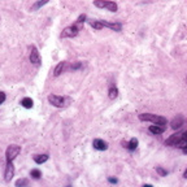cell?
<instances>
[{"label": "cell", "mask_w": 187, "mask_h": 187, "mask_svg": "<svg viewBox=\"0 0 187 187\" xmlns=\"http://www.w3.org/2000/svg\"><path fill=\"white\" fill-rule=\"evenodd\" d=\"M139 120L140 121L152 122L155 125H160V126H164V125H166V122H168L165 117L159 116V114H153V113H142V114H139Z\"/></svg>", "instance_id": "obj_1"}, {"label": "cell", "mask_w": 187, "mask_h": 187, "mask_svg": "<svg viewBox=\"0 0 187 187\" xmlns=\"http://www.w3.org/2000/svg\"><path fill=\"white\" fill-rule=\"evenodd\" d=\"M94 5L98 8H105L109 12H117V4L112 0H94Z\"/></svg>", "instance_id": "obj_2"}, {"label": "cell", "mask_w": 187, "mask_h": 187, "mask_svg": "<svg viewBox=\"0 0 187 187\" xmlns=\"http://www.w3.org/2000/svg\"><path fill=\"white\" fill-rule=\"evenodd\" d=\"M20 152H21V147H20V145H16V144L9 145V147L7 148V151H5V161H7V163L13 161L16 157L20 155Z\"/></svg>", "instance_id": "obj_3"}, {"label": "cell", "mask_w": 187, "mask_h": 187, "mask_svg": "<svg viewBox=\"0 0 187 187\" xmlns=\"http://www.w3.org/2000/svg\"><path fill=\"white\" fill-rule=\"evenodd\" d=\"M78 31H79V27L77 25H72V26L65 27L61 33V38H74V36L78 35Z\"/></svg>", "instance_id": "obj_4"}, {"label": "cell", "mask_w": 187, "mask_h": 187, "mask_svg": "<svg viewBox=\"0 0 187 187\" xmlns=\"http://www.w3.org/2000/svg\"><path fill=\"white\" fill-rule=\"evenodd\" d=\"M48 101L51 105L56 107V108H62L64 107V98L59 96V95H55V94H51L48 96Z\"/></svg>", "instance_id": "obj_5"}, {"label": "cell", "mask_w": 187, "mask_h": 187, "mask_svg": "<svg viewBox=\"0 0 187 187\" xmlns=\"http://www.w3.org/2000/svg\"><path fill=\"white\" fill-rule=\"evenodd\" d=\"M68 68H69V62H68V61H61V62H59V64L56 65L55 70H53V76H55V77H59L60 74L64 73Z\"/></svg>", "instance_id": "obj_6"}, {"label": "cell", "mask_w": 187, "mask_h": 187, "mask_svg": "<svg viewBox=\"0 0 187 187\" xmlns=\"http://www.w3.org/2000/svg\"><path fill=\"white\" fill-rule=\"evenodd\" d=\"M13 177H14V166H13V164H12V161H11V163H7L5 173H4V179H5L7 182H9Z\"/></svg>", "instance_id": "obj_7"}, {"label": "cell", "mask_w": 187, "mask_h": 187, "mask_svg": "<svg viewBox=\"0 0 187 187\" xmlns=\"http://www.w3.org/2000/svg\"><path fill=\"white\" fill-rule=\"evenodd\" d=\"M30 62H31V64H35V65L40 64V55H39V52H38V49H36L35 45H33V47H31V52H30Z\"/></svg>", "instance_id": "obj_8"}, {"label": "cell", "mask_w": 187, "mask_h": 187, "mask_svg": "<svg viewBox=\"0 0 187 187\" xmlns=\"http://www.w3.org/2000/svg\"><path fill=\"white\" fill-rule=\"evenodd\" d=\"M100 22L103 25V27H108L113 31H121L122 29V25L120 22H108V21H100Z\"/></svg>", "instance_id": "obj_9"}, {"label": "cell", "mask_w": 187, "mask_h": 187, "mask_svg": "<svg viewBox=\"0 0 187 187\" xmlns=\"http://www.w3.org/2000/svg\"><path fill=\"white\" fill-rule=\"evenodd\" d=\"M92 145H94L95 149H98V151H105V149H108V143L104 142L103 139H94Z\"/></svg>", "instance_id": "obj_10"}, {"label": "cell", "mask_w": 187, "mask_h": 187, "mask_svg": "<svg viewBox=\"0 0 187 187\" xmlns=\"http://www.w3.org/2000/svg\"><path fill=\"white\" fill-rule=\"evenodd\" d=\"M182 125H183V117H182V114H177L176 117L172 120V122H170V126L174 130H177V129H179Z\"/></svg>", "instance_id": "obj_11"}, {"label": "cell", "mask_w": 187, "mask_h": 187, "mask_svg": "<svg viewBox=\"0 0 187 187\" xmlns=\"http://www.w3.org/2000/svg\"><path fill=\"white\" fill-rule=\"evenodd\" d=\"M138 139L136 138H131L130 139V142H125V140H122V145L125 148H127L129 151H134V149L138 147Z\"/></svg>", "instance_id": "obj_12"}, {"label": "cell", "mask_w": 187, "mask_h": 187, "mask_svg": "<svg viewBox=\"0 0 187 187\" xmlns=\"http://www.w3.org/2000/svg\"><path fill=\"white\" fill-rule=\"evenodd\" d=\"M181 138H182V134H173V135H170L169 138L166 139L165 144L166 145H176L181 140Z\"/></svg>", "instance_id": "obj_13"}, {"label": "cell", "mask_w": 187, "mask_h": 187, "mask_svg": "<svg viewBox=\"0 0 187 187\" xmlns=\"http://www.w3.org/2000/svg\"><path fill=\"white\" fill-rule=\"evenodd\" d=\"M148 130L151 131L152 134L159 135V134H163V132H164V127H163V126H160V125H151Z\"/></svg>", "instance_id": "obj_14"}, {"label": "cell", "mask_w": 187, "mask_h": 187, "mask_svg": "<svg viewBox=\"0 0 187 187\" xmlns=\"http://www.w3.org/2000/svg\"><path fill=\"white\" fill-rule=\"evenodd\" d=\"M21 105L23 108H26V109H30V108H33V105H34V103H33V99H30V98H23L22 100H21Z\"/></svg>", "instance_id": "obj_15"}, {"label": "cell", "mask_w": 187, "mask_h": 187, "mask_svg": "<svg viewBox=\"0 0 187 187\" xmlns=\"http://www.w3.org/2000/svg\"><path fill=\"white\" fill-rule=\"evenodd\" d=\"M33 159H34V161L36 164H43L48 160V155H35Z\"/></svg>", "instance_id": "obj_16"}, {"label": "cell", "mask_w": 187, "mask_h": 187, "mask_svg": "<svg viewBox=\"0 0 187 187\" xmlns=\"http://www.w3.org/2000/svg\"><path fill=\"white\" fill-rule=\"evenodd\" d=\"M108 96H109V99H116L118 96V90H117V87H114V86H111V89H109V92H108Z\"/></svg>", "instance_id": "obj_17"}, {"label": "cell", "mask_w": 187, "mask_h": 187, "mask_svg": "<svg viewBox=\"0 0 187 187\" xmlns=\"http://www.w3.org/2000/svg\"><path fill=\"white\" fill-rule=\"evenodd\" d=\"M48 2H49V0H39V2H36V3L34 4V5L31 7V11H38L40 7H43L44 4H47Z\"/></svg>", "instance_id": "obj_18"}, {"label": "cell", "mask_w": 187, "mask_h": 187, "mask_svg": "<svg viewBox=\"0 0 187 187\" xmlns=\"http://www.w3.org/2000/svg\"><path fill=\"white\" fill-rule=\"evenodd\" d=\"M90 25L95 29V30H101V29H103V25H101L100 21H91Z\"/></svg>", "instance_id": "obj_19"}, {"label": "cell", "mask_w": 187, "mask_h": 187, "mask_svg": "<svg viewBox=\"0 0 187 187\" xmlns=\"http://www.w3.org/2000/svg\"><path fill=\"white\" fill-rule=\"evenodd\" d=\"M30 176L33 178H35V179H39V178L42 177V173H40L39 169H33L31 172H30Z\"/></svg>", "instance_id": "obj_20"}, {"label": "cell", "mask_w": 187, "mask_h": 187, "mask_svg": "<svg viewBox=\"0 0 187 187\" xmlns=\"http://www.w3.org/2000/svg\"><path fill=\"white\" fill-rule=\"evenodd\" d=\"M29 185V179H26V178H21V179L16 181V186L17 187H22V186H27Z\"/></svg>", "instance_id": "obj_21"}, {"label": "cell", "mask_w": 187, "mask_h": 187, "mask_svg": "<svg viewBox=\"0 0 187 187\" xmlns=\"http://www.w3.org/2000/svg\"><path fill=\"white\" fill-rule=\"evenodd\" d=\"M82 66V62H79V61H77V62H74V64H72L69 66V69L70 70H77V69H79Z\"/></svg>", "instance_id": "obj_22"}, {"label": "cell", "mask_w": 187, "mask_h": 187, "mask_svg": "<svg viewBox=\"0 0 187 187\" xmlns=\"http://www.w3.org/2000/svg\"><path fill=\"white\" fill-rule=\"evenodd\" d=\"M156 172L159 173L161 177H165L166 174H168V172H166V170H164L163 168H160V166H157V168H156Z\"/></svg>", "instance_id": "obj_23"}, {"label": "cell", "mask_w": 187, "mask_h": 187, "mask_svg": "<svg viewBox=\"0 0 187 187\" xmlns=\"http://www.w3.org/2000/svg\"><path fill=\"white\" fill-rule=\"evenodd\" d=\"M85 20H86V14H81L79 17H78V20H77V23H83V22H85Z\"/></svg>", "instance_id": "obj_24"}, {"label": "cell", "mask_w": 187, "mask_h": 187, "mask_svg": "<svg viewBox=\"0 0 187 187\" xmlns=\"http://www.w3.org/2000/svg\"><path fill=\"white\" fill-rule=\"evenodd\" d=\"M5 99H7V96H5V94L4 92H0V105L5 101Z\"/></svg>", "instance_id": "obj_25"}, {"label": "cell", "mask_w": 187, "mask_h": 187, "mask_svg": "<svg viewBox=\"0 0 187 187\" xmlns=\"http://www.w3.org/2000/svg\"><path fill=\"white\" fill-rule=\"evenodd\" d=\"M108 181H109L111 183H117V182H118L117 178H113V177H109V178H108Z\"/></svg>", "instance_id": "obj_26"}, {"label": "cell", "mask_w": 187, "mask_h": 187, "mask_svg": "<svg viewBox=\"0 0 187 187\" xmlns=\"http://www.w3.org/2000/svg\"><path fill=\"white\" fill-rule=\"evenodd\" d=\"M183 178H186V179H187V169H186V172L183 173Z\"/></svg>", "instance_id": "obj_27"}, {"label": "cell", "mask_w": 187, "mask_h": 187, "mask_svg": "<svg viewBox=\"0 0 187 187\" xmlns=\"http://www.w3.org/2000/svg\"><path fill=\"white\" fill-rule=\"evenodd\" d=\"M182 151H183V153H187V147H185V148H182Z\"/></svg>", "instance_id": "obj_28"}]
</instances>
